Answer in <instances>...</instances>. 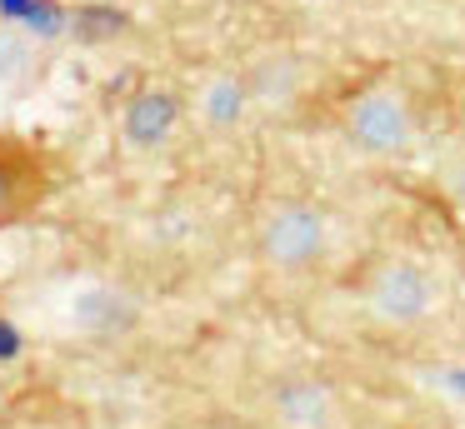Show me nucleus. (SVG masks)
Here are the masks:
<instances>
[{
	"label": "nucleus",
	"mask_w": 465,
	"mask_h": 429,
	"mask_svg": "<svg viewBox=\"0 0 465 429\" xmlns=\"http://www.w3.org/2000/svg\"><path fill=\"white\" fill-rule=\"evenodd\" d=\"M171 130H175V100L171 95L151 90V95L131 100V110H125V140H131V145L155 150Z\"/></svg>",
	"instance_id": "obj_1"
},
{
	"label": "nucleus",
	"mask_w": 465,
	"mask_h": 429,
	"mask_svg": "<svg viewBox=\"0 0 465 429\" xmlns=\"http://www.w3.org/2000/svg\"><path fill=\"white\" fill-rule=\"evenodd\" d=\"M121 25H125V15L111 5H81L71 15V30L85 40H111V35H121Z\"/></svg>",
	"instance_id": "obj_2"
},
{
	"label": "nucleus",
	"mask_w": 465,
	"mask_h": 429,
	"mask_svg": "<svg viewBox=\"0 0 465 429\" xmlns=\"http://www.w3.org/2000/svg\"><path fill=\"white\" fill-rule=\"evenodd\" d=\"M21 25L31 30V35H41V40H61L65 30H71V10L55 5V0H31V10H25Z\"/></svg>",
	"instance_id": "obj_3"
},
{
	"label": "nucleus",
	"mask_w": 465,
	"mask_h": 429,
	"mask_svg": "<svg viewBox=\"0 0 465 429\" xmlns=\"http://www.w3.org/2000/svg\"><path fill=\"white\" fill-rule=\"evenodd\" d=\"M205 110H211V120H221V125H225V120H235V115H241V90H235V85H215L211 95H205Z\"/></svg>",
	"instance_id": "obj_4"
},
{
	"label": "nucleus",
	"mask_w": 465,
	"mask_h": 429,
	"mask_svg": "<svg viewBox=\"0 0 465 429\" xmlns=\"http://www.w3.org/2000/svg\"><path fill=\"white\" fill-rule=\"evenodd\" d=\"M21 349H25L21 329H15L11 319H0V365H11V359H21Z\"/></svg>",
	"instance_id": "obj_5"
},
{
	"label": "nucleus",
	"mask_w": 465,
	"mask_h": 429,
	"mask_svg": "<svg viewBox=\"0 0 465 429\" xmlns=\"http://www.w3.org/2000/svg\"><path fill=\"white\" fill-rule=\"evenodd\" d=\"M25 10H31V0H0V20H5V25H21Z\"/></svg>",
	"instance_id": "obj_6"
},
{
	"label": "nucleus",
	"mask_w": 465,
	"mask_h": 429,
	"mask_svg": "<svg viewBox=\"0 0 465 429\" xmlns=\"http://www.w3.org/2000/svg\"><path fill=\"white\" fill-rule=\"evenodd\" d=\"M5 195H11V180H5V160H0V215H5Z\"/></svg>",
	"instance_id": "obj_7"
}]
</instances>
